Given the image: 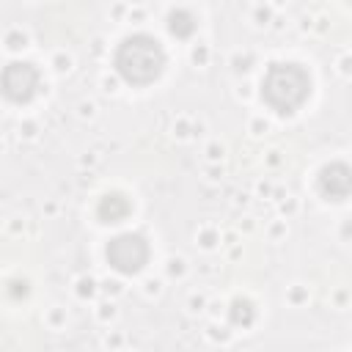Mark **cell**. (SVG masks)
Returning a JSON list of instances; mask_svg holds the SVG:
<instances>
[{"instance_id":"1","label":"cell","mask_w":352,"mask_h":352,"mask_svg":"<svg viewBox=\"0 0 352 352\" xmlns=\"http://www.w3.org/2000/svg\"><path fill=\"white\" fill-rule=\"evenodd\" d=\"M116 69L118 74L132 85H148L154 82L165 69V52L157 38L146 33H135L121 41L116 50Z\"/></svg>"},{"instance_id":"5","label":"cell","mask_w":352,"mask_h":352,"mask_svg":"<svg viewBox=\"0 0 352 352\" xmlns=\"http://www.w3.org/2000/svg\"><path fill=\"white\" fill-rule=\"evenodd\" d=\"M319 184H322V192H324V195H330V198H336V201H338V198H346V192H349V170H346L344 165L324 168Z\"/></svg>"},{"instance_id":"4","label":"cell","mask_w":352,"mask_h":352,"mask_svg":"<svg viewBox=\"0 0 352 352\" xmlns=\"http://www.w3.org/2000/svg\"><path fill=\"white\" fill-rule=\"evenodd\" d=\"M0 91L11 102H30L38 91V72L30 63H11L0 74Z\"/></svg>"},{"instance_id":"3","label":"cell","mask_w":352,"mask_h":352,"mask_svg":"<svg viewBox=\"0 0 352 352\" xmlns=\"http://www.w3.org/2000/svg\"><path fill=\"white\" fill-rule=\"evenodd\" d=\"M107 258L118 272H138L148 261V245L140 234H121L107 245Z\"/></svg>"},{"instance_id":"2","label":"cell","mask_w":352,"mask_h":352,"mask_svg":"<svg viewBox=\"0 0 352 352\" xmlns=\"http://www.w3.org/2000/svg\"><path fill=\"white\" fill-rule=\"evenodd\" d=\"M311 94V77L297 63H272L261 82L264 102L278 113H294Z\"/></svg>"}]
</instances>
